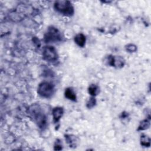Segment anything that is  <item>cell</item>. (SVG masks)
Masks as SVG:
<instances>
[{"mask_svg": "<svg viewBox=\"0 0 151 151\" xmlns=\"http://www.w3.org/2000/svg\"><path fill=\"white\" fill-rule=\"evenodd\" d=\"M54 8L60 13L67 16H71L74 14V8L68 1H56L54 3Z\"/></svg>", "mask_w": 151, "mask_h": 151, "instance_id": "2", "label": "cell"}, {"mask_svg": "<svg viewBox=\"0 0 151 151\" xmlns=\"http://www.w3.org/2000/svg\"><path fill=\"white\" fill-rule=\"evenodd\" d=\"M150 119H145L142 121L138 127L137 130H143L149 128L150 126Z\"/></svg>", "mask_w": 151, "mask_h": 151, "instance_id": "12", "label": "cell"}, {"mask_svg": "<svg viewBox=\"0 0 151 151\" xmlns=\"http://www.w3.org/2000/svg\"><path fill=\"white\" fill-rule=\"evenodd\" d=\"M54 86L52 83L47 81L41 83L37 89L38 94L41 97L45 98L51 97L54 94Z\"/></svg>", "mask_w": 151, "mask_h": 151, "instance_id": "3", "label": "cell"}, {"mask_svg": "<svg viewBox=\"0 0 151 151\" xmlns=\"http://www.w3.org/2000/svg\"><path fill=\"white\" fill-rule=\"evenodd\" d=\"M61 40V35L59 31L54 27H50L44 35V41L46 42H54Z\"/></svg>", "mask_w": 151, "mask_h": 151, "instance_id": "4", "label": "cell"}, {"mask_svg": "<svg viewBox=\"0 0 151 151\" xmlns=\"http://www.w3.org/2000/svg\"><path fill=\"white\" fill-rule=\"evenodd\" d=\"M125 61L123 58L120 56H109V64L117 68H120L124 65Z\"/></svg>", "mask_w": 151, "mask_h": 151, "instance_id": "6", "label": "cell"}, {"mask_svg": "<svg viewBox=\"0 0 151 151\" xmlns=\"http://www.w3.org/2000/svg\"><path fill=\"white\" fill-rule=\"evenodd\" d=\"M64 94H65V97H67V99L73 101H76V99H77L76 95L74 92L73 90L72 89V88H70V87L67 88L65 90Z\"/></svg>", "mask_w": 151, "mask_h": 151, "instance_id": "9", "label": "cell"}, {"mask_svg": "<svg viewBox=\"0 0 151 151\" xmlns=\"http://www.w3.org/2000/svg\"><path fill=\"white\" fill-rule=\"evenodd\" d=\"M44 58L48 61H55L58 58V54L55 48L52 46L44 47L42 51Z\"/></svg>", "mask_w": 151, "mask_h": 151, "instance_id": "5", "label": "cell"}, {"mask_svg": "<svg viewBox=\"0 0 151 151\" xmlns=\"http://www.w3.org/2000/svg\"><path fill=\"white\" fill-rule=\"evenodd\" d=\"M28 114L40 128L44 129L47 126V116L38 104L31 105L28 109Z\"/></svg>", "mask_w": 151, "mask_h": 151, "instance_id": "1", "label": "cell"}, {"mask_svg": "<svg viewBox=\"0 0 151 151\" xmlns=\"http://www.w3.org/2000/svg\"><path fill=\"white\" fill-rule=\"evenodd\" d=\"M74 41L78 45L83 47L86 42V37L83 34H78L75 36Z\"/></svg>", "mask_w": 151, "mask_h": 151, "instance_id": "8", "label": "cell"}, {"mask_svg": "<svg viewBox=\"0 0 151 151\" xmlns=\"http://www.w3.org/2000/svg\"><path fill=\"white\" fill-rule=\"evenodd\" d=\"M140 143L145 147H149L150 145V139L147 135H142L140 137Z\"/></svg>", "mask_w": 151, "mask_h": 151, "instance_id": "10", "label": "cell"}, {"mask_svg": "<svg viewBox=\"0 0 151 151\" xmlns=\"http://www.w3.org/2000/svg\"><path fill=\"white\" fill-rule=\"evenodd\" d=\"M63 109L60 107H57L52 109V114L54 122H58L63 114Z\"/></svg>", "mask_w": 151, "mask_h": 151, "instance_id": "7", "label": "cell"}, {"mask_svg": "<svg viewBox=\"0 0 151 151\" xmlns=\"http://www.w3.org/2000/svg\"><path fill=\"white\" fill-rule=\"evenodd\" d=\"M65 140L70 145V147H76L75 146L76 145V139L75 136L73 137L71 135H67L65 136Z\"/></svg>", "mask_w": 151, "mask_h": 151, "instance_id": "13", "label": "cell"}, {"mask_svg": "<svg viewBox=\"0 0 151 151\" xmlns=\"http://www.w3.org/2000/svg\"><path fill=\"white\" fill-rule=\"evenodd\" d=\"M61 149H62V145L60 142H58V140H57L54 146V150H61Z\"/></svg>", "mask_w": 151, "mask_h": 151, "instance_id": "16", "label": "cell"}, {"mask_svg": "<svg viewBox=\"0 0 151 151\" xmlns=\"http://www.w3.org/2000/svg\"><path fill=\"white\" fill-rule=\"evenodd\" d=\"M88 90L90 95L95 96L99 93V87L96 84H91L89 86Z\"/></svg>", "mask_w": 151, "mask_h": 151, "instance_id": "11", "label": "cell"}, {"mask_svg": "<svg viewBox=\"0 0 151 151\" xmlns=\"http://www.w3.org/2000/svg\"><path fill=\"white\" fill-rule=\"evenodd\" d=\"M96 103V101L95 98L92 97L90 98V99L88 100V101L87 102L86 106L88 109H91L95 106Z\"/></svg>", "mask_w": 151, "mask_h": 151, "instance_id": "14", "label": "cell"}, {"mask_svg": "<svg viewBox=\"0 0 151 151\" xmlns=\"http://www.w3.org/2000/svg\"><path fill=\"white\" fill-rule=\"evenodd\" d=\"M126 49L127 51L130 52H135L137 50V47L136 45H134V44H128L126 47Z\"/></svg>", "mask_w": 151, "mask_h": 151, "instance_id": "15", "label": "cell"}]
</instances>
